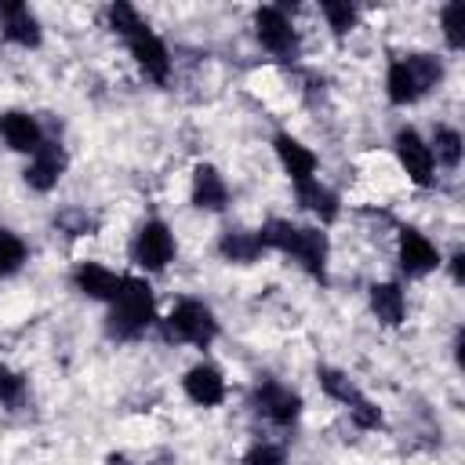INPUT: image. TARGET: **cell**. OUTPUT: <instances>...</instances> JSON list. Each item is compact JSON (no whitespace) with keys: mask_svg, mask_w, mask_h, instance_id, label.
Masks as SVG:
<instances>
[{"mask_svg":"<svg viewBox=\"0 0 465 465\" xmlns=\"http://www.w3.org/2000/svg\"><path fill=\"white\" fill-rule=\"evenodd\" d=\"M105 18H109V29L116 33V36H131V33H138V29H145V22H142V15L131 7V4H124V0H116V4H109V11H105Z\"/></svg>","mask_w":465,"mask_h":465,"instance_id":"484cf974","label":"cell"},{"mask_svg":"<svg viewBox=\"0 0 465 465\" xmlns=\"http://www.w3.org/2000/svg\"><path fill=\"white\" fill-rule=\"evenodd\" d=\"M182 389H185V396H189L196 407H218V403L225 400V374H222L214 363L200 360V363H193V367L185 371Z\"/></svg>","mask_w":465,"mask_h":465,"instance_id":"9a60e30c","label":"cell"},{"mask_svg":"<svg viewBox=\"0 0 465 465\" xmlns=\"http://www.w3.org/2000/svg\"><path fill=\"white\" fill-rule=\"evenodd\" d=\"M316 381H320V389H323L331 400H338V403L349 407V411L363 400V392L356 389V381H352L345 371H338V367H320V371H316Z\"/></svg>","mask_w":465,"mask_h":465,"instance_id":"7402d4cb","label":"cell"},{"mask_svg":"<svg viewBox=\"0 0 465 465\" xmlns=\"http://www.w3.org/2000/svg\"><path fill=\"white\" fill-rule=\"evenodd\" d=\"M69 280H73V287H76L84 298H91V302H113V294H116V287H120V276H116L113 269L98 265V262H80Z\"/></svg>","mask_w":465,"mask_h":465,"instance_id":"e0dca14e","label":"cell"},{"mask_svg":"<svg viewBox=\"0 0 465 465\" xmlns=\"http://www.w3.org/2000/svg\"><path fill=\"white\" fill-rule=\"evenodd\" d=\"M392 149H396L400 167L407 171V178H411L418 189L436 185V160H432V149H429V142H425L414 127H400L396 138H392Z\"/></svg>","mask_w":465,"mask_h":465,"instance_id":"ba28073f","label":"cell"},{"mask_svg":"<svg viewBox=\"0 0 465 465\" xmlns=\"http://www.w3.org/2000/svg\"><path fill=\"white\" fill-rule=\"evenodd\" d=\"M371 298V312L385 323V327H400L407 320V294L396 280H381V283H371L367 291Z\"/></svg>","mask_w":465,"mask_h":465,"instance_id":"d6986e66","label":"cell"},{"mask_svg":"<svg viewBox=\"0 0 465 465\" xmlns=\"http://www.w3.org/2000/svg\"><path fill=\"white\" fill-rule=\"evenodd\" d=\"M243 465H287V450L280 443H269V440H258L243 450Z\"/></svg>","mask_w":465,"mask_h":465,"instance_id":"4316f807","label":"cell"},{"mask_svg":"<svg viewBox=\"0 0 465 465\" xmlns=\"http://www.w3.org/2000/svg\"><path fill=\"white\" fill-rule=\"evenodd\" d=\"M294 196H298V203H302L309 214L320 218V225H331V222L341 214V200H338V193H334L331 185H323L320 178L298 182V185H294Z\"/></svg>","mask_w":465,"mask_h":465,"instance_id":"ac0fdd59","label":"cell"},{"mask_svg":"<svg viewBox=\"0 0 465 465\" xmlns=\"http://www.w3.org/2000/svg\"><path fill=\"white\" fill-rule=\"evenodd\" d=\"M156 320V298L145 276L124 272L120 287L109 302V316H105V334L116 341H134L142 338Z\"/></svg>","mask_w":465,"mask_h":465,"instance_id":"7a4b0ae2","label":"cell"},{"mask_svg":"<svg viewBox=\"0 0 465 465\" xmlns=\"http://www.w3.org/2000/svg\"><path fill=\"white\" fill-rule=\"evenodd\" d=\"M0 33H4L7 44H18V47H40V40H44L40 18L22 0H4L0 4Z\"/></svg>","mask_w":465,"mask_h":465,"instance_id":"7c38bea8","label":"cell"},{"mask_svg":"<svg viewBox=\"0 0 465 465\" xmlns=\"http://www.w3.org/2000/svg\"><path fill=\"white\" fill-rule=\"evenodd\" d=\"M349 418H352L360 429H378V425H381V407H378L374 400H367V396H363V400L349 411Z\"/></svg>","mask_w":465,"mask_h":465,"instance_id":"f1b7e54d","label":"cell"},{"mask_svg":"<svg viewBox=\"0 0 465 465\" xmlns=\"http://www.w3.org/2000/svg\"><path fill=\"white\" fill-rule=\"evenodd\" d=\"M25 400V378L0 367V407H18Z\"/></svg>","mask_w":465,"mask_h":465,"instance_id":"83f0119b","label":"cell"},{"mask_svg":"<svg viewBox=\"0 0 465 465\" xmlns=\"http://www.w3.org/2000/svg\"><path fill=\"white\" fill-rule=\"evenodd\" d=\"M109 465H131V461H127L124 454H113V458H109Z\"/></svg>","mask_w":465,"mask_h":465,"instance_id":"4dcf8cb0","label":"cell"},{"mask_svg":"<svg viewBox=\"0 0 465 465\" xmlns=\"http://www.w3.org/2000/svg\"><path fill=\"white\" fill-rule=\"evenodd\" d=\"M272 149H276V160H280V167L287 171V178L298 185V182H309V178H316V167H320V156L309 149V145H302L294 134H287V131H276L272 134Z\"/></svg>","mask_w":465,"mask_h":465,"instance_id":"5bb4252c","label":"cell"},{"mask_svg":"<svg viewBox=\"0 0 465 465\" xmlns=\"http://www.w3.org/2000/svg\"><path fill=\"white\" fill-rule=\"evenodd\" d=\"M0 138H4L7 149L33 156V153L44 145V127H40V120H36L33 113H25V109H7V113H0Z\"/></svg>","mask_w":465,"mask_h":465,"instance_id":"4fadbf2b","label":"cell"},{"mask_svg":"<svg viewBox=\"0 0 465 465\" xmlns=\"http://www.w3.org/2000/svg\"><path fill=\"white\" fill-rule=\"evenodd\" d=\"M450 280L454 283H465V251L461 247L450 254Z\"/></svg>","mask_w":465,"mask_h":465,"instance_id":"f546056e","label":"cell"},{"mask_svg":"<svg viewBox=\"0 0 465 465\" xmlns=\"http://www.w3.org/2000/svg\"><path fill=\"white\" fill-rule=\"evenodd\" d=\"M29 258V247L25 240L15 232V229H4L0 225V276H15Z\"/></svg>","mask_w":465,"mask_h":465,"instance_id":"603a6c76","label":"cell"},{"mask_svg":"<svg viewBox=\"0 0 465 465\" xmlns=\"http://www.w3.org/2000/svg\"><path fill=\"white\" fill-rule=\"evenodd\" d=\"M251 407H254V414H262L276 429H291L298 421V414H302V396L291 385L276 381V378H262L251 389Z\"/></svg>","mask_w":465,"mask_h":465,"instance_id":"8992f818","label":"cell"},{"mask_svg":"<svg viewBox=\"0 0 465 465\" xmlns=\"http://www.w3.org/2000/svg\"><path fill=\"white\" fill-rule=\"evenodd\" d=\"M163 334L193 349H211V341L218 338V316L200 298H178L163 320Z\"/></svg>","mask_w":465,"mask_h":465,"instance_id":"277c9868","label":"cell"},{"mask_svg":"<svg viewBox=\"0 0 465 465\" xmlns=\"http://www.w3.org/2000/svg\"><path fill=\"white\" fill-rule=\"evenodd\" d=\"M320 15H323L327 25L334 29V36H345V33L356 25V18H360V11H356L349 0H323V4H320Z\"/></svg>","mask_w":465,"mask_h":465,"instance_id":"d4e9b609","label":"cell"},{"mask_svg":"<svg viewBox=\"0 0 465 465\" xmlns=\"http://www.w3.org/2000/svg\"><path fill=\"white\" fill-rule=\"evenodd\" d=\"M65 167H69L65 149H62L58 142L44 138V145L29 156V163H25V171H22V182H25L33 193H51V189L62 182Z\"/></svg>","mask_w":465,"mask_h":465,"instance_id":"30bf717a","label":"cell"},{"mask_svg":"<svg viewBox=\"0 0 465 465\" xmlns=\"http://www.w3.org/2000/svg\"><path fill=\"white\" fill-rule=\"evenodd\" d=\"M440 80H443V62H440L436 54H425V51L400 54V58L389 62V73H385V98L403 109V105L421 102Z\"/></svg>","mask_w":465,"mask_h":465,"instance_id":"3957f363","label":"cell"},{"mask_svg":"<svg viewBox=\"0 0 465 465\" xmlns=\"http://www.w3.org/2000/svg\"><path fill=\"white\" fill-rule=\"evenodd\" d=\"M174 251H178V243H174V232H171V225L163 218L142 222L134 240H131V262L138 269H145V272L167 269L174 262Z\"/></svg>","mask_w":465,"mask_h":465,"instance_id":"5b68a950","label":"cell"},{"mask_svg":"<svg viewBox=\"0 0 465 465\" xmlns=\"http://www.w3.org/2000/svg\"><path fill=\"white\" fill-rule=\"evenodd\" d=\"M218 254L225 258V262H236V265H247V262H258L262 254H265V247H262V240H258V232H222V240H218Z\"/></svg>","mask_w":465,"mask_h":465,"instance_id":"44dd1931","label":"cell"},{"mask_svg":"<svg viewBox=\"0 0 465 465\" xmlns=\"http://www.w3.org/2000/svg\"><path fill=\"white\" fill-rule=\"evenodd\" d=\"M124 44H127L134 65H138L153 84H163V80L171 76V51H167V44H163L149 25L138 29V33H131Z\"/></svg>","mask_w":465,"mask_h":465,"instance_id":"8fae6325","label":"cell"},{"mask_svg":"<svg viewBox=\"0 0 465 465\" xmlns=\"http://www.w3.org/2000/svg\"><path fill=\"white\" fill-rule=\"evenodd\" d=\"M262 247L265 251H280V254H291L312 280H323L327 276V254H331V243H327V232L320 225H294L287 218H269L262 222V229H254Z\"/></svg>","mask_w":465,"mask_h":465,"instance_id":"6da1fadb","label":"cell"},{"mask_svg":"<svg viewBox=\"0 0 465 465\" xmlns=\"http://www.w3.org/2000/svg\"><path fill=\"white\" fill-rule=\"evenodd\" d=\"M465 4H458V0H450V4H443V11H440V25H443V40H447V47L450 51H461L465 47Z\"/></svg>","mask_w":465,"mask_h":465,"instance_id":"cb8c5ba5","label":"cell"},{"mask_svg":"<svg viewBox=\"0 0 465 465\" xmlns=\"http://www.w3.org/2000/svg\"><path fill=\"white\" fill-rule=\"evenodd\" d=\"M254 40H258L269 54H276V58H298V47H302L294 22H291L287 11L276 7V4H265V7L254 11Z\"/></svg>","mask_w":465,"mask_h":465,"instance_id":"52a82bcc","label":"cell"},{"mask_svg":"<svg viewBox=\"0 0 465 465\" xmlns=\"http://www.w3.org/2000/svg\"><path fill=\"white\" fill-rule=\"evenodd\" d=\"M429 149H432V160H436V163H443L447 171H454V167L461 163V156H465V138H461L458 127L436 124V127H432V142H429Z\"/></svg>","mask_w":465,"mask_h":465,"instance_id":"ffe728a7","label":"cell"},{"mask_svg":"<svg viewBox=\"0 0 465 465\" xmlns=\"http://www.w3.org/2000/svg\"><path fill=\"white\" fill-rule=\"evenodd\" d=\"M189 200L200 211H225L229 207V182L214 163H196L193 182H189Z\"/></svg>","mask_w":465,"mask_h":465,"instance_id":"2e32d148","label":"cell"},{"mask_svg":"<svg viewBox=\"0 0 465 465\" xmlns=\"http://www.w3.org/2000/svg\"><path fill=\"white\" fill-rule=\"evenodd\" d=\"M396 258H400V269H403L407 280H421V276H429V272H436V269L443 265L440 247H436L425 232H418L414 225H400Z\"/></svg>","mask_w":465,"mask_h":465,"instance_id":"9c48e42d","label":"cell"}]
</instances>
